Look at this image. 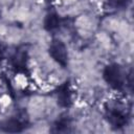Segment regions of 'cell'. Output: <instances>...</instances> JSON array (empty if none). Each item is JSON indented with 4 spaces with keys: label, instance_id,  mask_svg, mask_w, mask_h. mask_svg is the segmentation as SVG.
<instances>
[{
    "label": "cell",
    "instance_id": "obj_9",
    "mask_svg": "<svg viewBox=\"0 0 134 134\" xmlns=\"http://www.w3.org/2000/svg\"><path fill=\"white\" fill-rule=\"evenodd\" d=\"M112 2V4L116 7H125L128 5V3L130 2V0H110Z\"/></svg>",
    "mask_w": 134,
    "mask_h": 134
},
{
    "label": "cell",
    "instance_id": "obj_8",
    "mask_svg": "<svg viewBox=\"0 0 134 134\" xmlns=\"http://www.w3.org/2000/svg\"><path fill=\"white\" fill-rule=\"evenodd\" d=\"M71 122L70 119L65 116V117H60L52 126L51 132L53 133H66V132H70L71 129Z\"/></svg>",
    "mask_w": 134,
    "mask_h": 134
},
{
    "label": "cell",
    "instance_id": "obj_3",
    "mask_svg": "<svg viewBox=\"0 0 134 134\" xmlns=\"http://www.w3.org/2000/svg\"><path fill=\"white\" fill-rule=\"evenodd\" d=\"M49 54L50 57L61 66L66 67L68 64V52L66 45L61 40H52L49 45Z\"/></svg>",
    "mask_w": 134,
    "mask_h": 134
},
{
    "label": "cell",
    "instance_id": "obj_6",
    "mask_svg": "<svg viewBox=\"0 0 134 134\" xmlns=\"http://www.w3.org/2000/svg\"><path fill=\"white\" fill-rule=\"evenodd\" d=\"M23 127V124L18 118H8L0 122V130L4 132H21Z\"/></svg>",
    "mask_w": 134,
    "mask_h": 134
},
{
    "label": "cell",
    "instance_id": "obj_7",
    "mask_svg": "<svg viewBox=\"0 0 134 134\" xmlns=\"http://www.w3.org/2000/svg\"><path fill=\"white\" fill-rule=\"evenodd\" d=\"M44 28L47 31H52L55 30L60 27L61 24V18L59 15H57L55 13H50L47 14L45 19H44Z\"/></svg>",
    "mask_w": 134,
    "mask_h": 134
},
{
    "label": "cell",
    "instance_id": "obj_5",
    "mask_svg": "<svg viewBox=\"0 0 134 134\" xmlns=\"http://www.w3.org/2000/svg\"><path fill=\"white\" fill-rule=\"evenodd\" d=\"M28 53L25 48H19L12 57V65L18 71H24L27 66Z\"/></svg>",
    "mask_w": 134,
    "mask_h": 134
},
{
    "label": "cell",
    "instance_id": "obj_2",
    "mask_svg": "<svg viewBox=\"0 0 134 134\" xmlns=\"http://www.w3.org/2000/svg\"><path fill=\"white\" fill-rule=\"evenodd\" d=\"M128 111L121 106H112L106 111V118L108 122L115 129L122 128L128 122Z\"/></svg>",
    "mask_w": 134,
    "mask_h": 134
},
{
    "label": "cell",
    "instance_id": "obj_1",
    "mask_svg": "<svg viewBox=\"0 0 134 134\" xmlns=\"http://www.w3.org/2000/svg\"><path fill=\"white\" fill-rule=\"evenodd\" d=\"M103 77L105 82L108 84V86L115 90H120L125 86L126 77L121 67L118 64L112 63L107 65L104 69Z\"/></svg>",
    "mask_w": 134,
    "mask_h": 134
},
{
    "label": "cell",
    "instance_id": "obj_4",
    "mask_svg": "<svg viewBox=\"0 0 134 134\" xmlns=\"http://www.w3.org/2000/svg\"><path fill=\"white\" fill-rule=\"evenodd\" d=\"M57 99H58V104L61 107L69 108L72 105V103H73L72 92H71V89H70L68 83H65L62 86H60L58 93H57Z\"/></svg>",
    "mask_w": 134,
    "mask_h": 134
}]
</instances>
